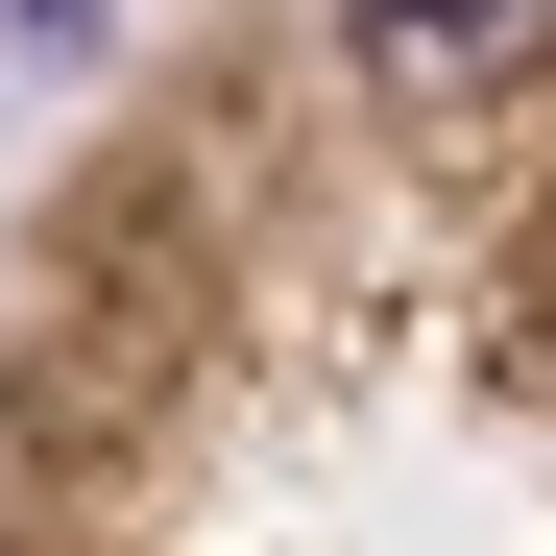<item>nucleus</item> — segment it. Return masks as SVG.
I'll return each instance as SVG.
<instances>
[{"mask_svg": "<svg viewBox=\"0 0 556 556\" xmlns=\"http://www.w3.org/2000/svg\"><path fill=\"white\" fill-rule=\"evenodd\" d=\"M0 556H556V0H194L0 218Z\"/></svg>", "mask_w": 556, "mask_h": 556, "instance_id": "nucleus-1", "label": "nucleus"}]
</instances>
